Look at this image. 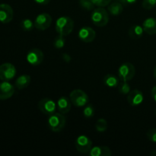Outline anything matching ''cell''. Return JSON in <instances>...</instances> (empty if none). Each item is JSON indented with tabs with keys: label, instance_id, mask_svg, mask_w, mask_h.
I'll return each instance as SVG.
<instances>
[{
	"label": "cell",
	"instance_id": "obj_31",
	"mask_svg": "<svg viewBox=\"0 0 156 156\" xmlns=\"http://www.w3.org/2000/svg\"><path fill=\"white\" fill-rule=\"evenodd\" d=\"M62 60L65 61V62H69L70 61L72 60L71 56H70L68 53H63V54L62 55Z\"/></svg>",
	"mask_w": 156,
	"mask_h": 156
},
{
	"label": "cell",
	"instance_id": "obj_2",
	"mask_svg": "<svg viewBox=\"0 0 156 156\" xmlns=\"http://www.w3.org/2000/svg\"><path fill=\"white\" fill-rule=\"evenodd\" d=\"M66 117L61 113H56L49 116L47 119V125L49 129L54 133H59L66 125Z\"/></svg>",
	"mask_w": 156,
	"mask_h": 156
},
{
	"label": "cell",
	"instance_id": "obj_14",
	"mask_svg": "<svg viewBox=\"0 0 156 156\" xmlns=\"http://www.w3.org/2000/svg\"><path fill=\"white\" fill-rule=\"evenodd\" d=\"M78 36L82 42L91 43L95 39L96 33L91 27H83L79 30Z\"/></svg>",
	"mask_w": 156,
	"mask_h": 156
},
{
	"label": "cell",
	"instance_id": "obj_30",
	"mask_svg": "<svg viewBox=\"0 0 156 156\" xmlns=\"http://www.w3.org/2000/svg\"><path fill=\"white\" fill-rule=\"evenodd\" d=\"M147 138L152 143H156V128H152L148 130Z\"/></svg>",
	"mask_w": 156,
	"mask_h": 156
},
{
	"label": "cell",
	"instance_id": "obj_10",
	"mask_svg": "<svg viewBox=\"0 0 156 156\" xmlns=\"http://www.w3.org/2000/svg\"><path fill=\"white\" fill-rule=\"evenodd\" d=\"M44 58V53L37 48H34L27 53L26 59L27 62L31 66H39L43 62Z\"/></svg>",
	"mask_w": 156,
	"mask_h": 156
},
{
	"label": "cell",
	"instance_id": "obj_8",
	"mask_svg": "<svg viewBox=\"0 0 156 156\" xmlns=\"http://www.w3.org/2000/svg\"><path fill=\"white\" fill-rule=\"evenodd\" d=\"M38 108L44 114L50 116L56 112L57 106L53 100L46 98L40 101L38 103Z\"/></svg>",
	"mask_w": 156,
	"mask_h": 156
},
{
	"label": "cell",
	"instance_id": "obj_35",
	"mask_svg": "<svg viewBox=\"0 0 156 156\" xmlns=\"http://www.w3.org/2000/svg\"><path fill=\"white\" fill-rule=\"evenodd\" d=\"M137 2V0H126L127 4H134Z\"/></svg>",
	"mask_w": 156,
	"mask_h": 156
},
{
	"label": "cell",
	"instance_id": "obj_26",
	"mask_svg": "<svg viewBox=\"0 0 156 156\" xmlns=\"http://www.w3.org/2000/svg\"><path fill=\"white\" fill-rule=\"evenodd\" d=\"M79 5L86 11H93L94 9V5L91 0H79Z\"/></svg>",
	"mask_w": 156,
	"mask_h": 156
},
{
	"label": "cell",
	"instance_id": "obj_23",
	"mask_svg": "<svg viewBox=\"0 0 156 156\" xmlns=\"http://www.w3.org/2000/svg\"><path fill=\"white\" fill-rule=\"evenodd\" d=\"M95 129L99 133L105 132L108 129V122H107V120L104 118L98 119L96 122Z\"/></svg>",
	"mask_w": 156,
	"mask_h": 156
},
{
	"label": "cell",
	"instance_id": "obj_34",
	"mask_svg": "<svg viewBox=\"0 0 156 156\" xmlns=\"http://www.w3.org/2000/svg\"><path fill=\"white\" fill-rule=\"evenodd\" d=\"M114 1H117L120 2L121 4H123V5H127V2H126V0H114Z\"/></svg>",
	"mask_w": 156,
	"mask_h": 156
},
{
	"label": "cell",
	"instance_id": "obj_15",
	"mask_svg": "<svg viewBox=\"0 0 156 156\" xmlns=\"http://www.w3.org/2000/svg\"><path fill=\"white\" fill-rule=\"evenodd\" d=\"M56 106H57L59 112L65 115V114H68L71 110L72 102L69 98L63 96V97H61L60 98L58 99Z\"/></svg>",
	"mask_w": 156,
	"mask_h": 156
},
{
	"label": "cell",
	"instance_id": "obj_20",
	"mask_svg": "<svg viewBox=\"0 0 156 156\" xmlns=\"http://www.w3.org/2000/svg\"><path fill=\"white\" fill-rule=\"evenodd\" d=\"M144 32L145 31L143 30V27L136 24V25H133L129 27V30H128V34H129V37L132 38V39L137 40L143 37Z\"/></svg>",
	"mask_w": 156,
	"mask_h": 156
},
{
	"label": "cell",
	"instance_id": "obj_24",
	"mask_svg": "<svg viewBox=\"0 0 156 156\" xmlns=\"http://www.w3.org/2000/svg\"><path fill=\"white\" fill-rule=\"evenodd\" d=\"M20 25H21L22 30H24V31H30V30H33L34 27H35L34 22H33L31 20L28 19V18L22 20Z\"/></svg>",
	"mask_w": 156,
	"mask_h": 156
},
{
	"label": "cell",
	"instance_id": "obj_1",
	"mask_svg": "<svg viewBox=\"0 0 156 156\" xmlns=\"http://www.w3.org/2000/svg\"><path fill=\"white\" fill-rule=\"evenodd\" d=\"M56 31L62 36H68L74 28V21L69 16H62L56 21Z\"/></svg>",
	"mask_w": 156,
	"mask_h": 156
},
{
	"label": "cell",
	"instance_id": "obj_28",
	"mask_svg": "<svg viewBox=\"0 0 156 156\" xmlns=\"http://www.w3.org/2000/svg\"><path fill=\"white\" fill-rule=\"evenodd\" d=\"M143 9L151 10L156 6V0H143L142 3Z\"/></svg>",
	"mask_w": 156,
	"mask_h": 156
},
{
	"label": "cell",
	"instance_id": "obj_29",
	"mask_svg": "<svg viewBox=\"0 0 156 156\" xmlns=\"http://www.w3.org/2000/svg\"><path fill=\"white\" fill-rule=\"evenodd\" d=\"M93 4L98 7H105L108 6L112 0H91Z\"/></svg>",
	"mask_w": 156,
	"mask_h": 156
},
{
	"label": "cell",
	"instance_id": "obj_13",
	"mask_svg": "<svg viewBox=\"0 0 156 156\" xmlns=\"http://www.w3.org/2000/svg\"><path fill=\"white\" fill-rule=\"evenodd\" d=\"M144 100L143 92L138 89H134L129 91L127 94V101L132 107H137L141 105Z\"/></svg>",
	"mask_w": 156,
	"mask_h": 156
},
{
	"label": "cell",
	"instance_id": "obj_7",
	"mask_svg": "<svg viewBox=\"0 0 156 156\" xmlns=\"http://www.w3.org/2000/svg\"><path fill=\"white\" fill-rule=\"evenodd\" d=\"M75 146L78 152L80 153H88L92 148V141L86 136L81 135L76 139Z\"/></svg>",
	"mask_w": 156,
	"mask_h": 156
},
{
	"label": "cell",
	"instance_id": "obj_25",
	"mask_svg": "<svg viewBox=\"0 0 156 156\" xmlns=\"http://www.w3.org/2000/svg\"><path fill=\"white\" fill-rule=\"evenodd\" d=\"M66 45V37L62 35L59 34L55 37L53 41V46L56 49H62L63 48L64 46Z\"/></svg>",
	"mask_w": 156,
	"mask_h": 156
},
{
	"label": "cell",
	"instance_id": "obj_17",
	"mask_svg": "<svg viewBox=\"0 0 156 156\" xmlns=\"http://www.w3.org/2000/svg\"><path fill=\"white\" fill-rule=\"evenodd\" d=\"M88 153L91 156H111L112 155L111 149L108 146H95L91 148Z\"/></svg>",
	"mask_w": 156,
	"mask_h": 156
},
{
	"label": "cell",
	"instance_id": "obj_36",
	"mask_svg": "<svg viewBox=\"0 0 156 156\" xmlns=\"http://www.w3.org/2000/svg\"><path fill=\"white\" fill-rule=\"evenodd\" d=\"M153 76H154V78H155V79L156 80V66H155V68H154V71H153Z\"/></svg>",
	"mask_w": 156,
	"mask_h": 156
},
{
	"label": "cell",
	"instance_id": "obj_33",
	"mask_svg": "<svg viewBox=\"0 0 156 156\" xmlns=\"http://www.w3.org/2000/svg\"><path fill=\"white\" fill-rule=\"evenodd\" d=\"M152 98L156 102V85L155 86H154L152 89Z\"/></svg>",
	"mask_w": 156,
	"mask_h": 156
},
{
	"label": "cell",
	"instance_id": "obj_4",
	"mask_svg": "<svg viewBox=\"0 0 156 156\" xmlns=\"http://www.w3.org/2000/svg\"><path fill=\"white\" fill-rule=\"evenodd\" d=\"M69 99L72 104L77 108L85 107L89 101L88 94L81 89H75L71 91L69 94Z\"/></svg>",
	"mask_w": 156,
	"mask_h": 156
},
{
	"label": "cell",
	"instance_id": "obj_6",
	"mask_svg": "<svg viewBox=\"0 0 156 156\" xmlns=\"http://www.w3.org/2000/svg\"><path fill=\"white\" fill-rule=\"evenodd\" d=\"M15 75L16 69L13 64L5 62L0 66V80L9 82L14 79Z\"/></svg>",
	"mask_w": 156,
	"mask_h": 156
},
{
	"label": "cell",
	"instance_id": "obj_11",
	"mask_svg": "<svg viewBox=\"0 0 156 156\" xmlns=\"http://www.w3.org/2000/svg\"><path fill=\"white\" fill-rule=\"evenodd\" d=\"M14 12L12 8L8 4H0V22L8 24L13 19Z\"/></svg>",
	"mask_w": 156,
	"mask_h": 156
},
{
	"label": "cell",
	"instance_id": "obj_21",
	"mask_svg": "<svg viewBox=\"0 0 156 156\" xmlns=\"http://www.w3.org/2000/svg\"><path fill=\"white\" fill-rule=\"evenodd\" d=\"M103 82L108 88H114L118 86V84L120 82V79H119V77L113 74H108L104 78Z\"/></svg>",
	"mask_w": 156,
	"mask_h": 156
},
{
	"label": "cell",
	"instance_id": "obj_37",
	"mask_svg": "<svg viewBox=\"0 0 156 156\" xmlns=\"http://www.w3.org/2000/svg\"><path fill=\"white\" fill-rule=\"evenodd\" d=\"M155 115H156V110H155Z\"/></svg>",
	"mask_w": 156,
	"mask_h": 156
},
{
	"label": "cell",
	"instance_id": "obj_9",
	"mask_svg": "<svg viewBox=\"0 0 156 156\" xmlns=\"http://www.w3.org/2000/svg\"><path fill=\"white\" fill-rule=\"evenodd\" d=\"M52 24V17L48 13H41L34 20V26L37 30H45Z\"/></svg>",
	"mask_w": 156,
	"mask_h": 156
},
{
	"label": "cell",
	"instance_id": "obj_18",
	"mask_svg": "<svg viewBox=\"0 0 156 156\" xmlns=\"http://www.w3.org/2000/svg\"><path fill=\"white\" fill-rule=\"evenodd\" d=\"M30 81H31V79L29 75H21L15 80V87L18 89L22 90L30 85Z\"/></svg>",
	"mask_w": 156,
	"mask_h": 156
},
{
	"label": "cell",
	"instance_id": "obj_3",
	"mask_svg": "<svg viewBox=\"0 0 156 156\" xmlns=\"http://www.w3.org/2000/svg\"><path fill=\"white\" fill-rule=\"evenodd\" d=\"M91 19L97 27H105L109 21V14L104 7H98L92 11Z\"/></svg>",
	"mask_w": 156,
	"mask_h": 156
},
{
	"label": "cell",
	"instance_id": "obj_27",
	"mask_svg": "<svg viewBox=\"0 0 156 156\" xmlns=\"http://www.w3.org/2000/svg\"><path fill=\"white\" fill-rule=\"evenodd\" d=\"M83 115L86 118H91L94 115V109L92 105H88L84 108Z\"/></svg>",
	"mask_w": 156,
	"mask_h": 156
},
{
	"label": "cell",
	"instance_id": "obj_5",
	"mask_svg": "<svg viewBox=\"0 0 156 156\" xmlns=\"http://www.w3.org/2000/svg\"><path fill=\"white\" fill-rule=\"evenodd\" d=\"M136 74L135 66L130 62L123 63L118 69V77L120 81L128 82L133 79Z\"/></svg>",
	"mask_w": 156,
	"mask_h": 156
},
{
	"label": "cell",
	"instance_id": "obj_19",
	"mask_svg": "<svg viewBox=\"0 0 156 156\" xmlns=\"http://www.w3.org/2000/svg\"><path fill=\"white\" fill-rule=\"evenodd\" d=\"M123 5L117 1H114V2L110 3L108 7V12L114 16L120 15L123 12Z\"/></svg>",
	"mask_w": 156,
	"mask_h": 156
},
{
	"label": "cell",
	"instance_id": "obj_12",
	"mask_svg": "<svg viewBox=\"0 0 156 156\" xmlns=\"http://www.w3.org/2000/svg\"><path fill=\"white\" fill-rule=\"evenodd\" d=\"M15 93V87L6 81L0 82V100H7Z\"/></svg>",
	"mask_w": 156,
	"mask_h": 156
},
{
	"label": "cell",
	"instance_id": "obj_22",
	"mask_svg": "<svg viewBox=\"0 0 156 156\" xmlns=\"http://www.w3.org/2000/svg\"><path fill=\"white\" fill-rule=\"evenodd\" d=\"M117 88H118L119 93L123 94V95H126L131 91L130 85L127 83V82H124V81H120L119 82Z\"/></svg>",
	"mask_w": 156,
	"mask_h": 156
},
{
	"label": "cell",
	"instance_id": "obj_32",
	"mask_svg": "<svg viewBox=\"0 0 156 156\" xmlns=\"http://www.w3.org/2000/svg\"><path fill=\"white\" fill-rule=\"evenodd\" d=\"M34 2L36 3L39 5H45L50 3V0H34Z\"/></svg>",
	"mask_w": 156,
	"mask_h": 156
},
{
	"label": "cell",
	"instance_id": "obj_16",
	"mask_svg": "<svg viewBox=\"0 0 156 156\" xmlns=\"http://www.w3.org/2000/svg\"><path fill=\"white\" fill-rule=\"evenodd\" d=\"M144 31L149 35L156 34V18H149L143 24Z\"/></svg>",
	"mask_w": 156,
	"mask_h": 156
}]
</instances>
